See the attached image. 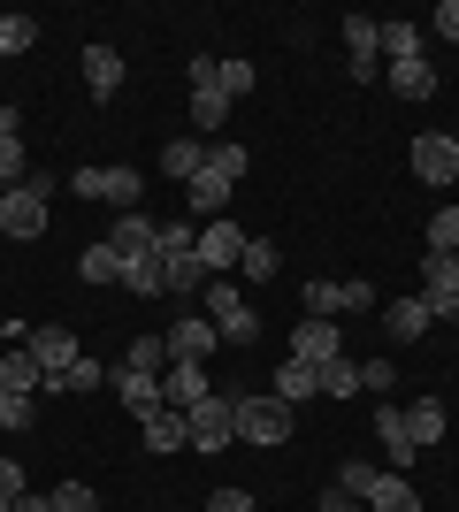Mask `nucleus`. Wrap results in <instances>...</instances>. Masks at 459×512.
<instances>
[{"label": "nucleus", "mask_w": 459, "mask_h": 512, "mask_svg": "<svg viewBox=\"0 0 459 512\" xmlns=\"http://www.w3.org/2000/svg\"><path fill=\"white\" fill-rule=\"evenodd\" d=\"M199 299H207V321L222 329V344H253V337H261V314L245 306V291H238L230 276H207V291H199Z\"/></svg>", "instance_id": "obj_1"}, {"label": "nucleus", "mask_w": 459, "mask_h": 512, "mask_svg": "<svg viewBox=\"0 0 459 512\" xmlns=\"http://www.w3.org/2000/svg\"><path fill=\"white\" fill-rule=\"evenodd\" d=\"M238 436L261 451H284L291 444V406L276 398V390H253V398H238Z\"/></svg>", "instance_id": "obj_2"}, {"label": "nucleus", "mask_w": 459, "mask_h": 512, "mask_svg": "<svg viewBox=\"0 0 459 512\" xmlns=\"http://www.w3.org/2000/svg\"><path fill=\"white\" fill-rule=\"evenodd\" d=\"M0 237H16V245L46 237V176H23L16 192H0Z\"/></svg>", "instance_id": "obj_3"}, {"label": "nucleus", "mask_w": 459, "mask_h": 512, "mask_svg": "<svg viewBox=\"0 0 459 512\" xmlns=\"http://www.w3.org/2000/svg\"><path fill=\"white\" fill-rule=\"evenodd\" d=\"M184 428H192V451H230V436H238V398H230V390H207V398L184 413Z\"/></svg>", "instance_id": "obj_4"}, {"label": "nucleus", "mask_w": 459, "mask_h": 512, "mask_svg": "<svg viewBox=\"0 0 459 512\" xmlns=\"http://www.w3.org/2000/svg\"><path fill=\"white\" fill-rule=\"evenodd\" d=\"M69 192H77V199H108V207L138 214V192H146V176L115 161V169H77V176H69Z\"/></svg>", "instance_id": "obj_5"}, {"label": "nucleus", "mask_w": 459, "mask_h": 512, "mask_svg": "<svg viewBox=\"0 0 459 512\" xmlns=\"http://www.w3.org/2000/svg\"><path fill=\"white\" fill-rule=\"evenodd\" d=\"M414 176H421V184H437V192L459 176V138H452V130H421V138H414Z\"/></svg>", "instance_id": "obj_6"}, {"label": "nucleus", "mask_w": 459, "mask_h": 512, "mask_svg": "<svg viewBox=\"0 0 459 512\" xmlns=\"http://www.w3.org/2000/svg\"><path fill=\"white\" fill-rule=\"evenodd\" d=\"M452 291H459V253H421V299H429L437 321H459Z\"/></svg>", "instance_id": "obj_7"}, {"label": "nucleus", "mask_w": 459, "mask_h": 512, "mask_svg": "<svg viewBox=\"0 0 459 512\" xmlns=\"http://www.w3.org/2000/svg\"><path fill=\"white\" fill-rule=\"evenodd\" d=\"M199 268H207V276H215V268H238L245 260V230L238 222H230V214H222V222H199Z\"/></svg>", "instance_id": "obj_8"}, {"label": "nucleus", "mask_w": 459, "mask_h": 512, "mask_svg": "<svg viewBox=\"0 0 459 512\" xmlns=\"http://www.w3.org/2000/svg\"><path fill=\"white\" fill-rule=\"evenodd\" d=\"M337 352H345V329H337V321L306 314L299 329H291V360H306V367H329Z\"/></svg>", "instance_id": "obj_9"}, {"label": "nucleus", "mask_w": 459, "mask_h": 512, "mask_svg": "<svg viewBox=\"0 0 459 512\" xmlns=\"http://www.w3.org/2000/svg\"><path fill=\"white\" fill-rule=\"evenodd\" d=\"M23 352L39 360V375H69V367L85 360V352H77V329H54V321H46V329H31V344H23Z\"/></svg>", "instance_id": "obj_10"}, {"label": "nucleus", "mask_w": 459, "mask_h": 512, "mask_svg": "<svg viewBox=\"0 0 459 512\" xmlns=\"http://www.w3.org/2000/svg\"><path fill=\"white\" fill-rule=\"evenodd\" d=\"M207 390H215V383H207V367H199V360H169V367H161V406L192 413Z\"/></svg>", "instance_id": "obj_11"}, {"label": "nucleus", "mask_w": 459, "mask_h": 512, "mask_svg": "<svg viewBox=\"0 0 459 512\" xmlns=\"http://www.w3.org/2000/svg\"><path fill=\"white\" fill-rule=\"evenodd\" d=\"M108 390H115V398H123V406L138 413V421H146V413H161V375H146V367H115V375H108Z\"/></svg>", "instance_id": "obj_12"}, {"label": "nucleus", "mask_w": 459, "mask_h": 512, "mask_svg": "<svg viewBox=\"0 0 459 512\" xmlns=\"http://www.w3.org/2000/svg\"><path fill=\"white\" fill-rule=\"evenodd\" d=\"M215 344H222V329H215V321H207V314H184V321L169 329V360H207Z\"/></svg>", "instance_id": "obj_13"}, {"label": "nucleus", "mask_w": 459, "mask_h": 512, "mask_svg": "<svg viewBox=\"0 0 459 512\" xmlns=\"http://www.w3.org/2000/svg\"><path fill=\"white\" fill-rule=\"evenodd\" d=\"M406 413V436H414V451L444 444V428H452V413H444V398H414V406H398Z\"/></svg>", "instance_id": "obj_14"}, {"label": "nucleus", "mask_w": 459, "mask_h": 512, "mask_svg": "<svg viewBox=\"0 0 459 512\" xmlns=\"http://www.w3.org/2000/svg\"><path fill=\"white\" fill-rule=\"evenodd\" d=\"M85 85H92V100H100V107L123 92V54H115V46H85Z\"/></svg>", "instance_id": "obj_15"}, {"label": "nucleus", "mask_w": 459, "mask_h": 512, "mask_svg": "<svg viewBox=\"0 0 459 512\" xmlns=\"http://www.w3.org/2000/svg\"><path fill=\"white\" fill-rule=\"evenodd\" d=\"M345 54H352V77H375V69H383V46H375V16H345Z\"/></svg>", "instance_id": "obj_16"}, {"label": "nucleus", "mask_w": 459, "mask_h": 512, "mask_svg": "<svg viewBox=\"0 0 459 512\" xmlns=\"http://www.w3.org/2000/svg\"><path fill=\"white\" fill-rule=\"evenodd\" d=\"M375 444H383L391 467H414V436H406V413L398 406H375Z\"/></svg>", "instance_id": "obj_17"}, {"label": "nucleus", "mask_w": 459, "mask_h": 512, "mask_svg": "<svg viewBox=\"0 0 459 512\" xmlns=\"http://www.w3.org/2000/svg\"><path fill=\"white\" fill-rule=\"evenodd\" d=\"M383 85H391L398 100H437V69H429V54H421V62H391Z\"/></svg>", "instance_id": "obj_18"}, {"label": "nucleus", "mask_w": 459, "mask_h": 512, "mask_svg": "<svg viewBox=\"0 0 459 512\" xmlns=\"http://www.w3.org/2000/svg\"><path fill=\"white\" fill-rule=\"evenodd\" d=\"M108 245H115V260H146L153 253V222H146V214H115Z\"/></svg>", "instance_id": "obj_19"}, {"label": "nucleus", "mask_w": 459, "mask_h": 512, "mask_svg": "<svg viewBox=\"0 0 459 512\" xmlns=\"http://www.w3.org/2000/svg\"><path fill=\"white\" fill-rule=\"evenodd\" d=\"M268 390H276L284 406H306V398H322V375H314L306 360H291V352H284V367H276V383H268Z\"/></svg>", "instance_id": "obj_20"}, {"label": "nucleus", "mask_w": 459, "mask_h": 512, "mask_svg": "<svg viewBox=\"0 0 459 512\" xmlns=\"http://www.w3.org/2000/svg\"><path fill=\"white\" fill-rule=\"evenodd\" d=\"M383 329H391L398 344H414L421 329H437V314H429V299H391L383 306Z\"/></svg>", "instance_id": "obj_21"}, {"label": "nucleus", "mask_w": 459, "mask_h": 512, "mask_svg": "<svg viewBox=\"0 0 459 512\" xmlns=\"http://www.w3.org/2000/svg\"><path fill=\"white\" fill-rule=\"evenodd\" d=\"M146 451H192V428H184V413L176 406H161V413H146Z\"/></svg>", "instance_id": "obj_22"}, {"label": "nucleus", "mask_w": 459, "mask_h": 512, "mask_svg": "<svg viewBox=\"0 0 459 512\" xmlns=\"http://www.w3.org/2000/svg\"><path fill=\"white\" fill-rule=\"evenodd\" d=\"M222 123H230V92H222V85H199L192 92V138H215Z\"/></svg>", "instance_id": "obj_23"}, {"label": "nucleus", "mask_w": 459, "mask_h": 512, "mask_svg": "<svg viewBox=\"0 0 459 512\" xmlns=\"http://www.w3.org/2000/svg\"><path fill=\"white\" fill-rule=\"evenodd\" d=\"M161 169H169L176 184H192V176L207 169V138H169V146H161Z\"/></svg>", "instance_id": "obj_24"}, {"label": "nucleus", "mask_w": 459, "mask_h": 512, "mask_svg": "<svg viewBox=\"0 0 459 512\" xmlns=\"http://www.w3.org/2000/svg\"><path fill=\"white\" fill-rule=\"evenodd\" d=\"M375 46H383V69L391 62H421V31L414 23H375Z\"/></svg>", "instance_id": "obj_25"}, {"label": "nucleus", "mask_w": 459, "mask_h": 512, "mask_svg": "<svg viewBox=\"0 0 459 512\" xmlns=\"http://www.w3.org/2000/svg\"><path fill=\"white\" fill-rule=\"evenodd\" d=\"M238 276H245V283H268V276H284V253H276L268 237H245V260H238Z\"/></svg>", "instance_id": "obj_26"}, {"label": "nucleus", "mask_w": 459, "mask_h": 512, "mask_svg": "<svg viewBox=\"0 0 459 512\" xmlns=\"http://www.w3.org/2000/svg\"><path fill=\"white\" fill-rule=\"evenodd\" d=\"M184 192H192V207H199V214H207V222H222V207H230V184H222V176H215V169H199V176H192V184H184Z\"/></svg>", "instance_id": "obj_27"}, {"label": "nucleus", "mask_w": 459, "mask_h": 512, "mask_svg": "<svg viewBox=\"0 0 459 512\" xmlns=\"http://www.w3.org/2000/svg\"><path fill=\"white\" fill-rule=\"evenodd\" d=\"M31 46H39V23L8 8V16H0V62H16V54H31Z\"/></svg>", "instance_id": "obj_28"}, {"label": "nucleus", "mask_w": 459, "mask_h": 512, "mask_svg": "<svg viewBox=\"0 0 459 512\" xmlns=\"http://www.w3.org/2000/svg\"><path fill=\"white\" fill-rule=\"evenodd\" d=\"M77 276H85V283H123V260H115V245H108V237H100V245H85Z\"/></svg>", "instance_id": "obj_29"}, {"label": "nucleus", "mask_w": 459, "mask_h": 512, "mask_svg": "<svg viewBox=\"0 0 459 512\" xmlns=\"http://www.w3.org/2000/svg\"><path fill=\"white\" fill-rule=\"evenodd\" d=\"M192 245H199L192 222H153V253H161V260H184Z\"/></svg>", "instance_id": "obj_30"}, {"label": "nucleus", "mask_w": 459, "mask_h": 512, "mask_svg": "<svg viewBox=\"0 0 459 512\" xmlns=\"http://www.w3.org/2000/svg\"><path fill=\"white\" fill-rule=\"evenodd\" d=\"M314 375H322V398H352V390H360V360H345V352L329 367H314Z\"/></svg>", "instance_id": "obj_31"}, {"label": "nucleus", "mask_w": 459, "mask_h": 512, "mask_svg": "<svg viewBox=\"0 0 459 512\" xmlns=\"http://www.w3.org/2000/svg\"><path fill=\"white\" fill-rule=\"evenodd\" d=\"M306 314H322V321H337V314H345V283H329V276H314V283H306Z\"/></svg>", "instance_id": "obj_32"}, {"label": "nucleus", "mask_w": 459, "mask_h": 512, "mask_svg": "<svg viewBox=\"0 0 459 512\" xmlns=\"http://www.w3.org/2000/svg\"><path fill=\"white\" fill-rule=\"evenodd\" d=\"M207 169H215L222 184H238V176L253 169V153H245V146H230V138H222V146H207Z\"/></svg>", "instance_id": "obj_33"}, {"label": "nucleus", "mask_w": 459, "mask_h": 512, "mask_svg": "<svg viewBox=\"0 0 459 512\" xmlns=\"http://www.w3.org/2000/svg\"><path fill=\"white\" fill-rule=\"evenodd\" d=\"M123 367H146V375H161V367H169V337H131Z\"/></svg>", "instance_id": "obj_34"}, {"label": "nucleus", "mask_w": 459, "mask_h": 512, "mask_svg": "<svg viewBox=\"0 0 459 512\" xmlns=\"http://www.w3.org/2000/svg\"><path fill=\"white\" fill-rule=\"evenodd\" d=\"M23 176H31V169H23V138H16V130H0V192H16Z\"/></svg>", "instance_id": "obj_35"}, {"label": "nucleus", "mask_w": 459, "mask_h": 512, "mask_svg": "<svg viewBox=\"0 0 459 512\" xmlns=\"http://www.w3.org/2000/svg\"><path fill=\"white\" fill-rule=\"evenodd\" d=\"M39 421V398L31 390H0V428H31Z\"/></svg>", "instance_id": "obj_36"}, {"label": "nucleus", "mask_w": 459, "mask_h": 512, "mask_svg": "<svg viewBox=\"0 0 459 512\" xmlns=\"http://www.w3.org/2000/svg\"><path fill=\"white\" fill-rule=\"evenodd\" d=\"M429 253H459V207L429 214Z\"/></svg>", "instance_id": "obj_37"}, {"label": "nucleus", "mask_w": 459, "mask_h": 512, "mask_svg": "<svg viewBox=\"0 0 459 512\" xmlns=\"http://www.w3.org/2000/svg\"><path fill=\"white\" fill-rule=\"evenodd\" d=\"M54 512H100V497H92V482H54Z\"/></svg>", "instance_id": "obj_38"}, {"label": "nucleus", "mask_w": 459, "mask_h": 512, "mask_svg": "<svg viewBox=\"0 0 459 512\" xmlns=\"http://www.w3.org/2000/svg\"><path fill=\"white\" fill-rule=\"evenodd\" d=\"M169 291H176V299H184V291H207V268H199V253L169 260Z\"/></svg>", "instance_id": "obj_39"}, {"label": "nucleus", "mask_w": 459, "mask_h": 512, "mask_svg": "<svg viewBox=\"0 0 459 512\" xmlns=\"http://www.w3.org/2000/svg\"><path fill=\"white\" fill-rule=\"evenodd\" d=\"M215 85L230 92V100H245V92H253V62H245V54H230V62L215 69Z\"/></svg>", "instance_id": "obj_40"}, {"label": "nucleus", "mask_w": 459, "mask_h": 512, "mask_svg": "<svg viewBox=\"0 0 459 512\" xmlns=\"http://www.w3.org/2000/svg\"><path fill=\"white\" fill-rule=\"evenodd\" d=\"M100 383H108V367H100V360H77V367L62 375V398H77V390H100Z\"/></svg>", "instance_id": "obj_41"}, {"label": "nucleus", "mask_w": 459, "mask_h": 512, "mask_svg": "<svg viewBox=\"0 0 459 512\" xmlns=\"http://www.w3.org/2000/svg\"><path fill=\"white\" fill-rule=\"evenodd\" d=\"M391 383H398L391 360H360V390H391Z\"/></svg>", "instance_id": "obj_42"}, {"label": "nucleus", "mask_w": 459, "mask_h": 512, "mask_svg": "<svg viewBox=\"0 0 459 512\" xmlns=\"http://www.w3.org/2000/svg\"><path fill=\"white\" fill-rule=\"evenodd\" d=\"M207 512H253V497H245V490H215V497H207Z\"/></svg>", "instance_id": "obj_43"}, {"label": "nucleus", "mask_w": 459, "mask_h": 512, "mask_svg": "<svg viewBox=\"0 0 459 512\" xmlns=\"http://www.w3.org/2000/svg\"><path fill=\"white\" fill-rule=\"evenodd\" d=\"M23 490H31V482H23V467H16V459H0V497H23Z\"/></svg>", "instance_id": "obj_44"}, {"label": "nucleus", "mask_w": 459, "mask_h": 512, "mask_svg": "<svg viewBox=\"0 0 459 512\" xmlns=\"http://www.w3.org/2000/svg\"><path fill=\"white\" fill-rule=\"evenodd\" d=\"M429 23H437L444 39H452V46H459V0H444V8H437V16H429Z\"/></svg>", "instance_id": "obj_45"}, {"label": "nucleus", "mask_w": 459, "mask_h": 512, "mask_svg": "<svg viewBox=\"0 0 459 512\" xmlns=\"http://www.w3.org/2000/svg\"><path fill=\"white\" fill-rule=\"evenodd\" d=\"M322 512H368V505H360V497H345V490H329V497H322Z\"/></svg>", "instance_id": "obj_46"}, {"label": "nucleus", "mask_w": 459, "mask_h": 512, "mask_svg": "<svg viewBox=\"0 0 459 512\" xmlns=\"http://www.w3.org/2000/svg\"><path fill=\"white\" fill-rule=\"evenodd\" d=\"M16 512H54V497H46V490H23V497H16Z\"/></svg>", "instance_id": "obj_47"}, {"label": "nucleus", "mask_w": 459, "mask_h": 512, "mask_svg": "<svg viewBox=\"0 0 459 512\" xmlns=\"http://www.w3.org/2000/svg\"><path fill=\"white\" fill-rule=\"evenodd\" d=\"M0 512H16V497H0Z\"/></svg>", "instance_id": "obj_48"}, {"label": "nucleus", "mask_w": 459, "mask_h": 512, "mask_svg": "<svg viewBox=\"0 0 459 512\" xmlns=\"http://www.w3.org/2000/svg\"><path fill=\"white\" fill-rule=\"evenodd\" d=\"M452 306H459V291H452Z\"/></svg>", "instance_id": "obj_49"}, {"label": "nucleus", "mask_w": 459, "mask_h": 512, "mask_svg": "<svg viewBox=\"0 0 459 512\" xmlns=\"http://www.w3.org/2000/svg\"><path fill=\"white\" fill-rule=\"evenodd\" d=\"M253 512H261V505H253Z\"/></svg>", "instance_id": "obj_50"}]
</instances>
